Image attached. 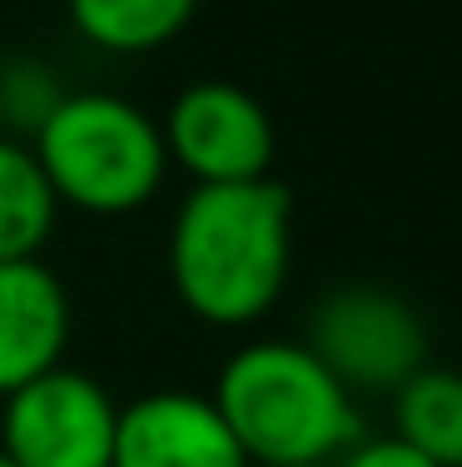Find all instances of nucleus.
<instances>
[{"label":"nucleus","mask_w":462,"mask_h":467,"mask_svg":"<svg viewBox=\"0 0 462 467\" xmlns=\"http://www.w3.org/2000/svg\"><path fill=\"white\" fill-rule=\"evenodd\" d=\"M293 264V199L279 180L194 184L169 224V284L209 328H249Z\"/></svg>","instance_id":"1"},{"label":"nucleus","mask_w":462,"mask_h":467,"mask_svg":"<svg viewBox=\"0 0 462 467\" xmlns=\"http://www.w3.org/2000/svg\"><path fill=\"white\" fill-rule=\"evenodd\" d=\"M209 398L254 467H328L363 432L354 393L293 338L229 353Z\"/></svg>","instance_id":"2"},{"label":"nucleus","mask_w":462,"mask_h":467,"mask_svg":"<svg viewBox=\"0 0 462 467\" xmlns=\"http://www.w3.org/2000/svg\"><path fill=\"white\" fill-rule=\"evenodd\" d=\"M30 150L60 209L95 219L145 209L169 174L159 119L115 90H65L30 135Z\"/></svg>","instance_id":"3"},{"label":"nucleus","mask_w":462,"mask_h":467,"mask_svg":"<svg viewBox=\"0 0 462 467\" xmlns=\"http://www.w3.org/2000/svg\"><path fill=\"white\" fill-rule=\"evenodd\" d=\"M303 343L348 393H398L427 358L417 308L373 284H344L318 298Z\"/></svg>","instance_id":"4"},{"label":"nucleus","mask_w":462,"mask_h":467,"mask_svg":"<svg viewBox=\"0 0 462 467\" xmlns=\"http://www.w3.org/2000/svg\"><path fill=\"white\" fill-rule=\"evenodd\" d=\"M119 403L80 368H50L0 398V452L15 467H109Z\"/></svg>","instance_id":"5"},{"label":"nucleus","mask_w":462,"mask_h":467,"mask_svg":"<svg viewBox=\"0 0 462 467\" xmlns=\"http://www.w3.org/2000/svg\"><path fill=\"white\" fill-rule=\"evenodd\" d=\"M169 164L194 184H249L269 180L273 164V119L244 85L194 80L169 99L159 119Z\"/></svg>","instance_id":"6"},{"label":"nucleus","mask_w":462,"mask_h":467,"mask_svg":"<svg viewBox=\"0 0 462 467\" xmlns=\"http://www.w3.org/2000/svg\"><path fill=\"white\" fill-rule=\"evenodd\" d=\"M109 467H254L209 393L154 388L119 408Z\"/></svg>","instance_id":"7"},{"label":"nucleus","mask_w":462,"mask_h":467,"mask_svg":"<svg viewBox=\"0 0 462 467\" xmlns=\"http://www.w3.org/2000/svg\"><path fill=\"white\" fill-rule=\"evenodd\" d=\"M70 294L46 259L0 264V398L65 363Z\"/></svg>","instance_id":"8"},{"label":"nucleus","mask_w":462,"mask_h":467,"mask_svg":"<svg viewBox=\"0 0 462 467\" xmlns=\"http://www.w3.org/2000/svg\"><path fill=\"white\" fill-rule=\"evenodd\" d=\"M85 46L105 55H149L184 36L200 0H65Z\"/></svg>","instance_id":"9"},{"label":"nucleus","mask_w":462,"mask_h":467,"mask_svg":"<svg viewBox=\"0 0 462 467\" xmlns=\"http://www.w3.org/2000/svg\"><path fill=\"white\" fill-rule=\"evenodd\" d=\"M55 219H60V199L40 174L30 140L0 135V264L40 259Z\"/></svg>","instance_id":"10"},{"label":"nucleus","mask_w":462,"mask_h":467,"mask_svg":"<svg viewBox=\"0 0 462 467\" xmlns=\"http://www.w3.org/2000/svg\"><path fill=\"white\" fill-rule=\"evenodd\" d=\"M398 438L413 442L437 467H462V373L453 368H417L393 393Z\"/></svg>","instance_id":"11"},{"label":"nucleus","mask_w":462,"mask_h":467,"mask_svg":"<svg viewBox=\"0 0 462 467\" xmlns=\"http://www.w3.org/2000/svg\"><path fill=\"white\" fill-rule=\"evenodd\" d=\"M60 80H55L50 65L15 55V60H0V135H36L40 119L60 105Z\"/></svg>","instance_id":"12"},{"label":"nucleus","mask_w":462,"mask_h":467,"mask_svg":"<svg viewBox=\"0 0 462 467\" xmlns=\"http://www.w3.org/2000/svg\"><path fill=\"white\" fill-rule=\"evenodd\" d=\"M328 467H437V462L423 458L413 442H403L393 432V438H368V442L358 438L354 448L338 452V462H328Z\"/></svg>","instance_id":"13"},{"label":"nucleus","mask_w":462,"mask_h":467,"mask_svg":"<svg viewBox=\"0 0 462 467\" xmlns=\"http://www.w3.org/2000/svg\"><path fill=\"white\" fill-rule=\"evenodd\" d=\"M0 467H15V462H10V458H5V452H0Z\"/></svg>","instance_id":"14"}]
</instances>
